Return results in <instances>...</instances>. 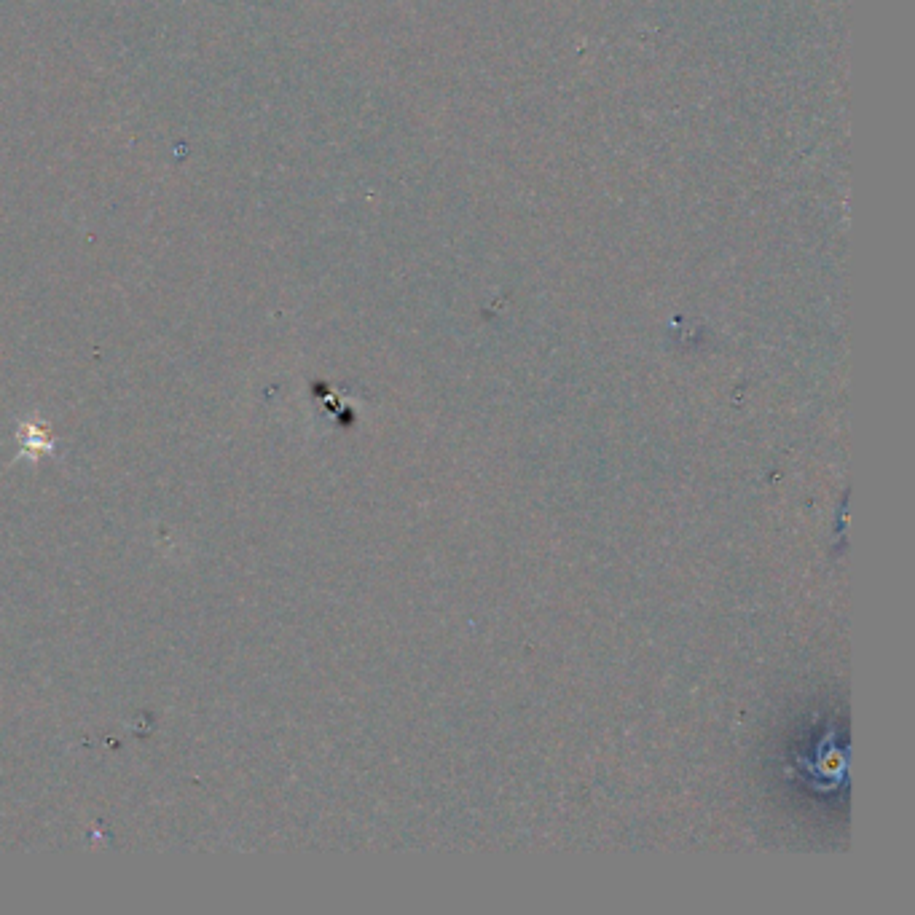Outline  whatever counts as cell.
<instances>
[{"instance_id":"6da1fadb","label":"cell","mask_w":915,"mask_h":915,"mask_svg":"<svg viewBox=\"0 0 915 915\" xmlns=\"http://www.w3.org/2000/svg\"><path fill=\"white\" fill-rule=\"evenodd\" d=\"M17 441L19 457L30 459V462H41L43 457H51L54 449H57L51 430L43 422H38V419H22L19 422Z\"/></svg>"}]
</instances>
